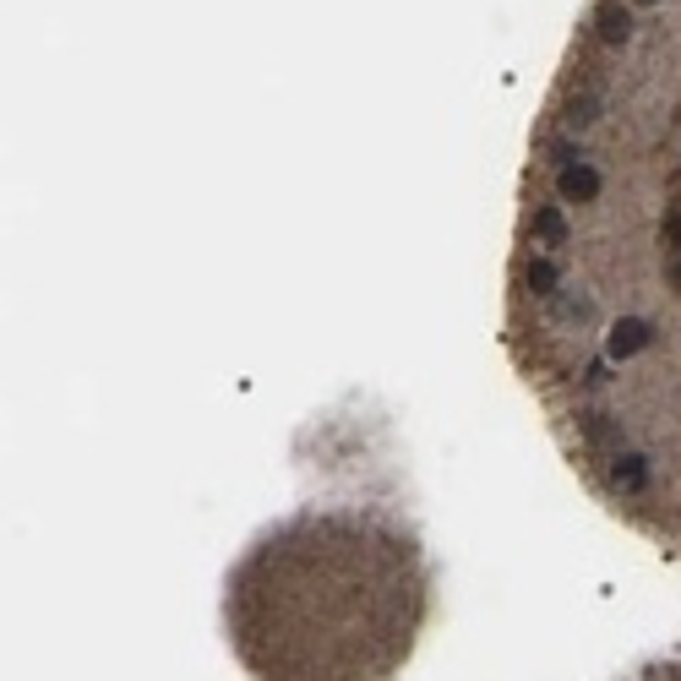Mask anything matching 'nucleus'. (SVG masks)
<instances>
[{"mask_svg":"<svg viewBox=\"0 0 681 681\" xmlns=\"http://www.w3.org/2000/svg\"><path fill=\"white\" fill-rule=\"evenodd\" d=\"M627 33H633V16L622 5H600V38L605 44H627Z\"/></svg>","mask_w":681,"mask_h":681,"instance_id":"nucleus-4","label":"nucleus"},{"mask_svg":"<svg viewBox=\"0 0 681 681\" xmlns=\"http://www.w3.org/2000/svg\"><path fill=\"white\" fill-rule=\"evenodd\" d=\"M529 289H535V294H556V268H550L545 257L529 263Z\"/></svg>","mask_w":681,"mask_h":681,"instance_id":"nucleus-6","label":"nucleus"},{"mask_svg":"<svg viewBox=\"0 0 681 681\" xmlns=\"http://www.w3.org/2000/svg\"><path fill=\"white\" fill-rule=\"evenodd\" d=\"M671 278H677V283H681V252H677V257H671Z\"/></svg>","mask_w":681,"mask_h":681,"instance_id":"nucleus-8","label":"nucleus"},{"mask_svg":"<svg viewBox=\"0 0 681 681\" xmlns=\"http://www.w3.org/2000/svg\"><path fill=\"white\" fill-rule=\"evenodd\" d=\"M666 241H671V246H677V252H681V208H677V213H671V219H666Z\"/></svg>","mask_w":681,"mask_h":681,"instance_id":"nucleus-7","label":"nucleus"},{"mask_svg":"<svg viewBox=\"0 0 681 681\" xmlns=\"http://www.w3.org/2000/svg\"><path fill=\"white\" fill-rule=\"evenodd\" d=\"M556 191H561V202H594L600 197V175L589 164H561L556 169Z\"/></svg>","mask_w":681,"mask_h":681,"instance_id":"nucleus-1","label":"nucleus"},{"mask_svg":"<svg viewBox=\"0 0 681 681\" xmlns=\"http://www.w3.org/2000/svg\"><path fill=\"white\" fill-rule=\"evenodd\" d=\"M611 480H616L622 491H644V485H649V464H644L638 453H616V464H611Z\"/></svg>","mask_w":681,"mask_h":681,"instance_id":"nucleus-3","label":"nucleus"},{"mask_svg":"<svg viewBox=\"0 0 681 681\" xmlns=\"http://www.w3.org/2000/svg\"><path fill=\"white\" fill-rule=\"evenodd\" d=\"M605 349H611V360H627V355L649 349V322H644V316H622V322L611 327Z\"/></svg>","mask_w":681,"mask_h":681,"instance_id":"nucleus-2","label":"nucleus"},{"mask_svg":"<svg viewBox=\"0 0 681 681\" xmlns=\"http://www.w3.org/2000/svg\"><path fill=\"white\" fill-rule=\"evenodd\" d=\"M535 235L550 241V246H561V241H567V224H561V213H556V208H540V213H535Z\"/></svg>","mask_w":681,"mask_h":681,"instance_id":"nucleus-5","label":"nucleus"}]
</instances>
